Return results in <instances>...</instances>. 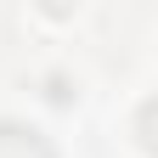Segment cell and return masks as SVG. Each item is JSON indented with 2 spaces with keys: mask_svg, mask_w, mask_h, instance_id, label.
<instances>
[{
  "mask_svg": "<svg viewBox=\"0 0 158 158\" xmlns=\"http://www.w3.org/2000/svg\"><path fill=\"white\" fill-rule=\"evenodd\" d=\"M0 158H56V147H51V141H45L34 124L0 118Z\"/></svg>",
  "mask_w": 158,
  "mask_h": 158,
  "instance_id": "cell-1",
  "label": "cell"
},
{
  "mask_svg": "<svg viewBox=\"0 0 158 158\" xmlns=\"http://www.w3.org/2000/svg\"><path fill=\"white\" fill-rule=\"evenodd\" d=\"M135 135H141V147L158 158V96H152V102H147L141 113H135Z\"/></svg>",
  "mask_w": 158,
  "mask_h": 158,
  "instance_id": "cell-2",
  "label": "cell"
}]
</instances>
